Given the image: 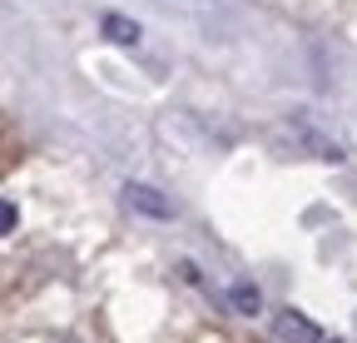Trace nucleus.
I'll return each instance as SVG.
<instances>
[{"mask_svg":"<svg viewBox=\"0 0 357 343\" xmlns=\"http://www.w3.org/2000/svg\"><path fill=\"white\" fill-rule=\"evenodd\" d=\"M268 145H273V154H283V159H318V164H342L347 159V145L337 135H328L307 110L283 115L273 130H268Z\"/></svg>","mask_w":357,"mask_h":343,"instance_id":"1","label":"nucleus"},{"mask_svg":"<svg viewBox=\"0 0 357 343\" xmlns=\"http://www.w3.org/2000/svg\"><path fill=\"white\" fill-rule=\"evenodd\" d=\"M273 338L278 343H337L328 328H318L307 314H298V309H278L273 314Z\"/></svg>","mask_w":357,"mask_h":343,"instance_id":"2","label":"nucleus"},{"mask_svg":"<svg viewBox=\"0 0 357 343\" xmlns=\"http://www.w3.org/2000/svg\"><path fill=\"white\" fill-rule=\"evenodd\" d=\"M124 204H129L134 214H149V219H174V204H169L154 184H144V180H129V184H124Z\"/></svg>","mask_w":357,"mask_h":343,"instance_id":"3","label":"nucleus"},{"mask_svg":"<svg viewBox=\"0 0 357 343\" xmlns=\"http://www.w3.org/2000/svg\"><path fill=\"white\" fill-rule=\"evenodd\" d=\"M100 30L114 40V45H139V25H134V20H124V15H114V10H105V20H100Z\"/></svg>","mask_w":357,"mask_h":343,"instance_id":"4","label":"nucleus"},{"mask_svg":"<svg viewBox=\"0 0 357 343\" xmlns=\"http://www.w3.org/2000/svg\"><path fill=\"white\" fill-rule=\"evenodd\" d=\"M229 304H234L238 314H248V319H253V314L263 309V293H258L253 284H234V289H229Z\"/></svg>","mask_w":357,"mask_h":343,"instance_id":"5","label":"nucleus"},{"mask_svg":"<svg viewBox=\"0 0 357 343\" xmlns=\"http://www.w3.org/2000/svg\"><path fill=\"white\" fill-rule=\"evenodd\" d=\"M15 224H20V209H15V199H0V239H6V234H15Z\"/></svg>","mask_w":357,"mask_h":343,"instance_id":"6","label":"nucleus"}]
</instances>
